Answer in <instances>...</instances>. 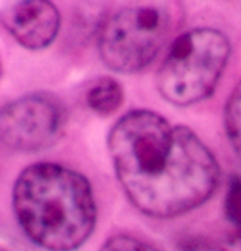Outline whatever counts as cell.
<instances>
[{"mask_svg": "<svg viewBox=\"0 0 241 251\" xmlns=\"http://www.w3.org/2000/svg\"><path fill=\"white\" fill-rule=\"evenodd\" d=\"M107 149L128 200L141 213L169 219L206 203L216 191L219 165L188 126L138 109L110 128Z\"/></svg>", "mask_w": 241, "mask_h": 251, "instance_id": "obj_1", "label": "cell"}, {"mask_svg": "<svg viewBox=\"0 0 241 251\" xmlns=\"http://www.w3.org/2000/svg\"><path fill=\"white\" fill-rule=\"evenodd\" d=\"M12 207L22 232L47 251H75L87 243L97 222L88 179L75 169L38 162L15 179Z\"/></svg>", "mask_w": 241, "mask_h": 251, "instance_id": "obj_2", "label": "cell"}, {"mask_svg": "<svg viewBox=\"0 0 241 251\" xmlns=\"http://www.w3.org/2000/svg\"><path fill=\"white\" fill-rule=\"evenodd\" d=\"M228 37L215 28H193L178 35L165 56L156 87L175 106H191L208 99L218 87L230 60Z\"/></svg>", "mask_w": 241, "mask_h": 251, "instance_id": "obj_3", "label": "cell"}, {"mask_svg": "<svg viewBox=\"0 0 241 251\" xmlns=\"http://www.w3.org/2000/svg\"><path fill=\"white\" fill-rule=\"evenodd\" d=\"M171 31V15L156 4L125 6L110 13L97 32L103 63L119 74H135L159 54Z\"/></svg>", "mask_w": 241, "mask_h": 251, "instance_id": "obj_4", "label": "cell"}, {"mask_svg": "<svg viewBox=\"0 0 241 251\" xmlns=\"http://www.w3.org/2000/svg\"><path fill=\"white\" fill-rule=\"evenodd\" d=\"M65 124V104L57 96L28 93L0 107V143L13 151H40L62 137Z\"/></svg>", "mask_w": 241, "mask_h": 251, "instance_id": "obj_5", "label": "cell"}, {"mask_svg": "<svg viewBox=\"0 0 241 251\" xmlns=\"http://www.w3.org/2000/svg\"><path fill=\"white\" fill-rule=\"evenodd\" d=\"M4 29L25 49L40 50L50 46L60 29V12L49 0H22L0 12Z\"/></svg>", "mask_w": 241, "mask_h": 251, "instance_id": "obj_6", "label": "cell"}, {"mask_svg": "<svg viewBox=\"0 0 241 251\" xmlns=\"http://www.w3.org/2000/svg\"><path fill=\"white\" fill-rule=\"evenodd\" d=\"M85 99L91 110L102 116H109L124 103V88L112 76H102L91 82Z\"/></svg>", "mask_w": 241, "mask_h": 251, "instance_id": "obj_7", "label": "cell"}, {"mask_svg": "<svg viewBox=\"0 0 241 251\" xmlns=\"http://www.w3.org/2000/svg\"><path fill=\"white\" fill-rule=\"evenodd\" d=\"M225 129L231 147L241 160V81L233 90L225 107Z\"/></svg>", "mask_w": 241, "mask_h": 251, "instance_id": "obj_8", "label": "cell"}, {"mask_svg": "<svg viewBox=\"0 0 241 251\" xmlns=\"http://www.w3.org/2000/svg\"><path fill=\"white\" fill-rule=\"evenodd\" d=\"M225 213L241 232V176H234L230 181L225 197Z\"/></svg>", "mask_w": 241, "mask_h": 251, "instance_id": "obj_9", "label": "cell"}, {"mask_svg": "<svg viewBox=\"0 0 241 251\" xmlns=\"http://www.w3.org/2000/svg\"><path fill=\"white\" fill-rule=\"evenodd\" d=\"M99 251H159L144 240L131 235H115L106 240Z\"/></svg>", "mask_w": 241, "mask_h": 251, "instance_id": "obj_10", "label": "cell"}, {"mask_svg": "<svg viewBox=\"0 0 241 251\" xmlns=\"http://www.w3.org/2000/svg\"><path fill=\"white\" fill-rule=\"evenodd\" d=\"M0 251H28L22 243L9 234L0 232Z\"/></svg>", "mask_w": 241, "mask_h": 251, "instance_id": "obj_11", "label": "cell"}, {"mask_svg": "<svg viewBox=\"0 0 241 251\" xmlns=\"http://www.w3.org/2000/svg\"><path fill=\"white\" fill-rule=\"evenodd\" d=\"M221 251H241V232L237 231L236 234H233L230 238L225 240V243L222 244Z\"/></svg>", "mask_w": 241, "mask_h": 251, "instance_id": "obj_12", "label": "cell"}, {"mask_svg": "<svg viewBox=\"0 0 241 251\" xmlns=\"http://www.w3.org/2000/svg\"><path fill=\"white\" fill-rule=\"evenodd\" d=\"M1 72H3V66H1V60H0V76H1Z\"/></svg>", "mask_w": 241, "mask_h": 251, "instance_id": "obj_13", "label": "cell"}]
</instances>
